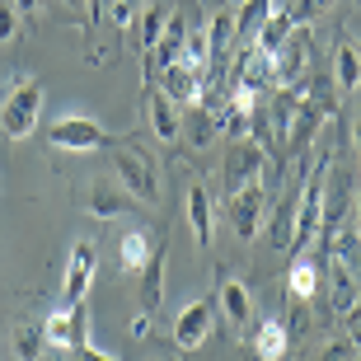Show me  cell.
<instances>
[{
    "label": "cell",
    "instance_id": "obj_19",
    "mask_svg": "<svg viewBox=\"0 0 361 361\" xmlns=\"http://www.w3.org/2000/svg\"><path fill=\"white\" fill-rule=\"evenodd\" d=\"M295 202H300V192H286V197L277 202V212L268 216L263 240H268V249H277V254H291V240H295Z\"/></svg>",
    "mask_w": 361,
    "mask_h": 361
},
{
    "label": "cell",
    "instance_id": "obj_10",
    "mask_svg": "<svg viewBox=\"0 0 361 361\" xmlns=\"http://www.w3.org/2000/svg\"><path fill=\"white\" fill-rule=\"evenodd\" d=\"M160 90L174 99L178 108L188 104H202V90H207V75L192 66H183V61H174V66H160Z\"/></svg>",
    "mask_w": 361,
    "mask_h": 361
},
{
    "label": "cell",
    "instance_id": "obj_18",
    "mask_svg": "<svg viewBox=\"0 0 361 361\" xmlns=\"http://www.w3.org/2000/svg\"><path fill=\"white\" fill-rule=\"evenodd\" d=\"M319 258H310V254H291V268H286V295L291 300H314L319 295Z\"/></svg>",
    "mask_w": 361,
    "mask_h": 361
},
{
    "label": "cell",
    "instance_id": "obj_45",
    "mask_svg": "<svg viewBox=\"0 0 361 361\" xmlns=\"http://www.w3.org/2000/svg\"><path fill=\"white\" fill-rule=\"evenodd\" d=\"M277 5H286V0H277Z\"/></svg>",
    "mask_w": 361,
    "mask_h": 361
},
{
    "label": "cell",
    "instance_id": "obj_9",
    "mask_svg": "<svg viewBox=\"0 0 361 361\" xmlns=\"http://www.w3.org/2000/svg\"><path fill=\"white\" fill-rule=\"evenodd\" d=\"M324 118H329V108L319 104V99H300V108H295V118H291V127H286V150H295V155H305L310 146H314V136H319V127H324Z\"/></svg>",
    "mask_w": 361,
    "mask_h": 361
},
{
    "label": "cell",
    "instance_id": "obj_6",
    "mask_svg": "<svg viewBox=\"0 0 361 361\" xmlns=\"http://www.w3.org/2000/svg\"><path fill=\"white\" fill-rule=\"evenodd\" d=\"M226 221L235 226L240 240H258V226H263V188L244 183L226 197Z\"/></svg>",
    "mask_w": 361,
    "mask_h": 361
},
{
    "label": "cell",
    "instance_id": "obj_32",
    "mask_svg": "<svg viewBox=\"0 0 361 361\" xmlns=\"http://www.w3.org/2000/svg\"><path fill=\"white\" fill-rule=\"evenodd\" d=\"M329 5H334V0H286V5H281V10L291 14L295 24H310V19H319V14L329 10Z\"/></svg>",
    "mask_w": 361,
    "mask_h": 361
},
{
    "label": "cell",
    "instance_id": "obj_24",
    "mask_svg": "<svg viewBox=\"0 0 361 361\" xmlns=\"http://www.w3.org/2000/svg\"><path fill=\"white\" fill-rule=\"evenodd\" d=\"M281 10L277 0H244L240 14H235V42H254L258 38V28L268 24V14Z\"/></svg>",
    "mask_w": 361,
    "mask_h": 361
},
{
    "label": "cell",
    "instance_id": "obj_22",
    "mask_svg": "<svg viewBox=\"0 0 361 361\" xmlns=\"http://www.w3.org/2000/svg\"><path fill=\"white\" fill-rule=\"evenodd\" d=\"M334 90L338 94H357L361 90V52L352 42H338L334 47Z\"/></svg>",
    "mask_w": 361,
    "mask_h": 361
},
{
    "label": "cell",
    "instance_id": "obj_35",
    "mask_svg": "<svg viewBox=\"0 0 361 361\" xmlns=\"http://www.w3.org/2000/svg\"><path fill=\"white\" fill-rule=\"evenodd\" d=\"M305 329H310V310H305V300H291V314H286V334H291V338H305Z\"/></svg>",
    "mask_w": 361,
    "mask_h": 361
},
{
    "label": "cell",
    "instance_id": "obj_15",
    "mask_svg": "<svg viewBox=\"0 0 361 361\" xmlns=\"http://www.w3.org/2000/svg\"><path fill=\"white\" fill-rule=\"evenodd\" d=\"M132 192L122 183H108V178H99V183L90 188V216L94 221H118V216H127L132 212Z\"/></svg>",
    "mask_w": 361,
    "mask_h": 361
},
{
    "label": "cell",
    "instance_id": "obj_11",
    "mask_svg": "<svg viewBox=\"0 0 361 361\" xmlns=\"http://www.w3.org/2000/svg\"><path fill=\"white\" fill-rule=\"evenodd\" d=\"M146 118H150V132L160 136V141H178V132H183V113H178V104L160 85L155 90L146 85Z\"/></svg>",
    "mask_w": 361,
    "mask_h": 361
},
{
    "label": "cell",
    "instance_id": "obj_16",
    "mask_svg": "<svg viewBox=\"0 0 361 361\" xmlns=\"http://www.w3.org/2000/svg\"><path fill=\"white\" fill-rule=\"evenodd\" d=\"M164 263H169V249L155 244L150 258L141 263V314H155L164 300Z\"/></svg>",
    "mask_w": 361,
    "mask_h": 361
},
{
    "label": "cell",
    "instance_id": "obj_37",
    "mask_svg": "<svg viewBox=\"0 0 361 361\" xmlns=\"http://www.w3.org/2000/svg\"><path fill=\"white\" fill-rule=\"evenodd\" d=\"M75 361H122V357H113V352H99L94 343H85V348H75Z\"/></svg>",
    "mask_w": 361,
    "mask_h": 361
},
{
    "label": "cell",
    "instance_id": "obj_40",
    "mask_svg": "<svg viewBox=\"0 0 361 361\" xmlns=\"http://www.w3.org/2000/svg\"><path fill=\"white\" fill-rule=\"evenodd\" d=\"M348 319H352V329H348V338H352V343H357V352H361V310H352Z\"/></svg>",
    "mask_w": 361,
    "mask_h": 361
},
{
    "label": "cell",
    "instance_id": "obj_36",
    "mask_svg": "<svg viewBox=\"0 0 361 361\" xmlns=\"http://www.w3.org/2000/svg\"><path fill=\"white\" fill-rule=\"evenodd\" d=\"M14 33H19V10L10 0H0V42H10Z\"/></svg>",
    "mask_w": 361,
    "mask_h": 361
},
{
    "label": "cell",
    "instance_id": "obj_33",
    "mask_svg": "<svg viewBox=\"0 0 361 361\" xmlns=\"http://www.w3.org/2000/svg\"><path fill=\"white\" fill-rule=\"evenodd\" d=\"M150 0H113V24L118 28H132L136 24V14L146 10Z\"/></svg>",
    "mask_w": 361,
    "mask_h": 361
},
{
    "label": "cell",
    "instance_id": "obj_8",
    "mask_svg": "<svg viewBox=\"0 0 361 361\" xmlns=\"http://www.w3.org/2000/svg\"><path fill=\"white\" fill-rule=\"evenodd\" d=\"M94 244L90 240H80L75 249H71V263H66V281H61V300L66 305H85V295H90V286H94Z\"/></svg>",
    "mask_w": 361,
    "mask_h": 361
},
{
    "label": "cell",
    "instance_id": "obj_2",
    "mask_svg": "<svg viewBox=\"0 0 361 361\" xmlns=\"http://www.w3.org/2000/svg\"><path fill=\"white\" fill-rule=\"evenodd\" d=\"M47 141L56 150H75V155H90V150H104L108 146V127L104 122L85 118V113H66L47 127Z\"/></svg>",
    "mask_w": 361,
    "mask_h": 361
},
{
    "label": "cell",
    "instance_id": "obj_25",
    "mask_svg": "<svg viewBox=\"0 0 361 361\" xmlns=\"http://www.w3.org/2000/svg\"><path fill=\"white\" fill-rule=\"evenodd\" d=\"M324 254L334 258V263H343V268H348L352 277L361 281V230H357V226L338 230L334 240H329V249H324Z\"/></svg>",
    "mask_w": 361,
    "mask_h": 361
},
{
    "label": "cell",
    "instance_id": "obj_4",
    "mask_svg": "<svg viewBox=\"0 0 361 361\" xmlns=\"http://www.w3.org/2000/svg\"><path fill=\"white\" fill-rule=\"evenodd\" d=\"M216 329V300L212 295H202V300H188L183 310H178V319H174V343L178 352H197L207 338H212Z\"/></svg>",
    "mask_w": 361,
    "mask_h": 361
},
{
    "label": "cell",
    "instance_id": "obj_26",
    "mask_svg": "<svg viewBox=\"0 0 361 361\" xmlns=\"http://www.w3.org/2000/svg\"><path fill=\"white\" fill-rule=\"evenodd\" d=\"M178 136H188V146H192V150H207V146H212V136H216L212 108H207V104H188V113H183V132H178Z\"/></svg>",
    "mask_w": 361,
    "mask_h": 361
},
{
    "label": "cell",
    "instance_id": "obj_28",
    "mask_svg": "<svg viewBox=\"0 0 361 361\" xmlns=\"http://www.w3.org/2000/svg\"><path fill=\"white\" fill-rule=\"evenodd\" d=\"M291 28H295V19L286 10H272L268 14V24L258 28V38H254V47H263V52H277L281 42L291 38Z\"/></svg>",
    "mask_w": 361,
    "mask_h": 361
},
{
    "label": "cell",
    "instance_id": "obj_3",
    "mask_svg": "<svg viewBox=\"0 0 361 361\" xmlns=\"http://www.w3.org/2000/svg\"><path fill=\"white\" fill-rule=\"evenodd\" d=\"M42 338L47 348H61V352H75L90 343V310L85 305H61L42 319Z\"/></svg>",
    "mask_w": 361,
    "mask_h": 361
},
{
    "label": "cell",
    "instance_id": "obj_31",
    "mask_svg": "<svg viewBox=\"0 0 361 361\" xmlns=\"http://www.w3.org/2000/svg\"><path fill=\"white\" fill-rule=\"evenodd\" d=\"M164 24H169V10H164V5H146V10H141V47H146V56L155 52Z\"/></svg>",
    "mask_w": 361,
    "mask_h": 361
},
{
    "label": "cell",
    "instance_id": "obj_27",
    "mask_svg": "<svg viewBox=\"0 0 361 361\" xmlns=\"http://www.w3.org/2000/svg\"><path fill=\"white\" fill-rule=\"evenodd\" d=\"M183 38H188V28H183V14H169V24H164V33H160V42H155V61L160 66H174L178 56H183Z\"/></svg>",
    "mask_w": 361,
    "mask_h": 361
},
{
    "label": "cell",
    "instance_id": "obj_21",
    "mask_svg": "<svg viewBox=\"0 0 361 361\" xmlns=\"http://www.w3.org/2000/svg\"><path fill=\"white\" fill-rule=\"evenodd\" d=\"M357 286H361V281L352 277L343 263H334V268H329V310L343 314V319H348L352 310H361V291H357Z\"/></svg>",
    "mask_w": 361,
    "mask_h": 361
},
{
    "label": "cell",
    "instance_id": "obj_38",
    "mask_svg": "<svg viewBox=\"0 0 361 361\" xmlns=\"http://www.w3.org/2000/svg\"><path fill=\"white\" fill-rule=\"evenodd\" d=\"M113 14V0H90V24H104Z\"/></svg>",
    "mask_w": 361,
    "mask_h": 361
},
{
    "label": "cell",
    "instance_id": "obj_46",
    "mask_svg": "<svg viewBox=\"0 0 361 361\" xmlns=\"http://www.w3.org/2000/svg\"><path fill=\"white\" fill-rule=\"evenodd\" d=\"M357 361H361V352H357Z\"/></svg>",
    "mask_w": 361,
    "mask_h": 361
},
{
    "label": "cell",
    "instance_id": "obj_29",
    "mask_svg": "<svg viewBox=\"0 0 361 361\" xmlns=\"http://www.w3.org/2000/svg\"><path fill=\"white\" fill-rule=\"evenodd\" d=\"M14 357L19 361H42L47 357V338H42L38 324H19V329H14Z\"/></svg>",
    "mask_w": 361,
    "mask_h": 361
},
{
    "label": "cell",
    "instance_id": "obj_30",
    "mask_svg": "<svg viewBox=\"0 0 361 361\" xmlns=\"http://www.w3.org/2000/svg\"><path fill=\"white\" fill-rule=\"evenodd\" d=\"M118 258H122L127 272H141V263L150 258V240L141 235V230H127V235L118 240Z\"/></svg>",
    "mask_w": 361,
    "mask_h": 361
},
{
    "label": "cell",
    "instance_id": "obj_43",
    "mask_svg": "<svg viewBox=\"0 0 361 361\" xmlns=\"http://www.w3.org/2000/svg\"><path fill=\"white\" fill-rule=\"evenodd\" d=\"M66 5H85V0H66Z\"/></svg>",
    "mask_w": 361,
    "mask_h": 361
},
{
    "label": "cell",
    "instance_id": "obj_44",
    "mask_svg": "<svg viewBox=\"0 0 361 361\" xmlns=\"http://www.w3.org/2000/svg\"><path fill=\"white\" fill-rule=\"evenodd\" d=\"M357 212H361V202H357ZM357 230H361V226H357Z\"/></svg>",
    "mask_w": 361,
    "mask_h": 361
},
{
    "label": "cell",
    "instance_id": "obj_7",
    "mask_svg": "<svg viewBox=\"0 0 361 361\" xmlns=\"http://www.w3.org/2000/svg\"><path fill=\"white\" fill-rule=\"evenodd\" d=\"M272 61H277V85L281 90H286V85H305V71H310V33H305V24L291 28V38L272 52Z\"/></svg>",
    "mask_w": 361,
    "mask_h": 361
},
{
    "label": "cell",
    "instance_id": "obj_1",
    "mask_svg": "<svg viewBox=\"0 0 361 361\" xmlns=\"http://www.w3.org/2000/svg\"><path fill=\"white\" fill-rule=\"evenodd\" d=\"M38 118H42V85L38 80H19L0 99V127H5L10 141H28L38 132Z\"/></svg>",
    "mask_w": 361,
    "mask_h": 361
},
{
    "label": "cell",
    "instance_id": "obj_13",
    "mask_svg": "<svg viewBox=\"0 0 361 361\" xmlns=\"http://www.w3.org/2000/svg\"><path fill=\"white\" fill-rule=\"evenodd\" d=\"M183 216H188V230H192V240H197V249H212V226H216V216H212V192L202 183H192L183 192Z\"/></svg>",
    "mask_w": 361,
    "mask_h": 361
},
{
    "label": "cell",
    "instance_id": "obj_20",
    "mask_svg": "<svg viewBox=\"0 0 361 361\" xmlns=\"http://www.w3.org/2000/svg\"><path fill=\"white\" fill-rule=\"evenodd\" d=\"M216 300H221V310H226V319L235 324V329H244V324L254 319V295H249V286H244L240 277H221Z\"/></svg>",
    "mask_w": 361,
    "mask_h": 361
},
{
    "label": "cell",
    "instance_id": "obj_23",
    "mask_svg": "<svg viewBox=\"0 0 361 361\" xmlns=\"http://www.w3.org/2000/svg\"><path fill=\"white\" fill-rule=\"evenodd\" d=\"M230 47H235V14H212V24H207V52H212V71L226 66Z\"/></svg>",
    "mask_w": 361,
    "mask_h": 361
},
{
    "label": "cell",
    "instance_id": "obj_41",
    "mask_svg": "<svg viewBox=\"0 0 361 361\" xmlns=\"http://www.w3.org/2000/svg\"><path fill=\"white\" fill-rule=\"evenodd\" d=\"M146 324H150V314H136V319H132V334H136V338H146Z\"/></svg>",
    "mask_w": 361,
    "mask_h": 361
},
{
    "label": "cell",
    "instance_id": "obj_12",
    "mask_svg": "<svg viewBox=\"0 0 361 361\" xmlns=\"http://www.w3.org/2000/svg\"><path fill=\"white\" fill-rule=\"evenodd\" d=\"M258 174H263V146L244 136V141H235V150L226 155V183L244 188V183H258Z\"/></svg>",
    "mask_w": 361,
    "mask_h": 361
},
{
    "label": "cell",
    "instance_id": "obj_17",
    "mask_svg": "<svg viewBox=\"0 0 361 361\" xmlns=\"http://www.w3.org/2000/svg\"><path fill=\"white\" fill-rule=\"evenodd\" d=\"M249 348H254L258 361H286V352H291L286 319H263V324H254V338H249Z\"/></svg>",
    "mask_w": 361,
    "mask_h": 361
},
{
    "label": "cell",
    "instance_id": "obj_39",
    "mask_svg": "<svg viewBox=\"0 0 361 361\" xmlns=\"http://www.w3.org/2000/svg\"><path fill=\"white\" fill-rule=\"evenodd\" d=\"M14 10H19V19H24V14H38L42 10V0H10Z\"/></svg>",
    "mask_w": 361,
    "mask_h": 361
},
{
    "label": "cell",
    "instance_id": "obj_42",
    "mask_svg": "<svg viewBox=\"0 0 361 361\" xmlns=\"http://www.w3.org/2000/svg\"><path fill=\"white\" fill-rule=\"evenodd\" d=\"M352 141H357V150H361V108H357V122H352Z\"/></svg>",
    "mask_w": 361,
    "mask_h": 361
},
{
    "label": "cell",
    "instance_id": "obj_34",
    "mask_svg": "<svg viewBox=\"0 0 361 361\" xmlns=\"http://www.w3.org/2000/svg\"><path fill=\"white\" fill-rule=\"evenodd\" d=\"M319 361H357V343H352L348 334L334 338V343H329V348L319 352Z\"/></svg>",
    "mask_w": 361,
    "mask_h": 361
},
{
    "label": "cell",
    "instance_id": "obj_14",
    "mask_svg": "<svg viewBox=\"0 0 361 361\" xmlns=\"http://www.w3.org/2000/svg\"><path fill=\"white\" fill-rule=\"evenodd\" d=\"M268 85H277V61H272V52H263V47H244L240 56V90L249 94H263Z\"/></svg>",
    "mask_w": 361,
    "mask_h": 361
},
{
    "label": "cell",
    "instance_id": "obj_5",
    "mask_svg": "<svg viewBox=\"0 0 361 361\" xmlns=\"http://www.w3.org/2000/svg\"><path fill=\"white\" fill-rule=\"evenodd\" d=\"M113 174H118V183L127 188L136 202H155L160 197L155 169H150V160L141 155V150H113Z\"/></svg>",
    "mask_w": 361,
    "mask_h": 361
}]
</instances>
